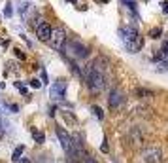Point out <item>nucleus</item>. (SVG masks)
Instances as JSON below:
<instances>
[{
    "label": "nucleus",
    "instance_id": "f257e3e1",
    "mask_svg": "<svg viewBox=\"0 0 168 163\" xmlns=\"http://www.w3.org/2000/svg\"><path fill=\"white\" fill-rule=\"evenodd\" d=\"M119 38L123 42V46L130 53H138L144 48V38L140 36L136 27H121L119 29Z\"/></svg>",
    "mask_w": 168,
    "mask_h": 163
},
{
    "label": "nucleus",
    "instance_id": "f03ea898",
    "mask_svg": "<svg viewBox=\"0 0 168 163\" xmlns=\"http://www.w3.org/2000/svg\"><path fill=\"white\" fill-rule=\"evenodd\" d=\"M62 53H64L66 59H87L89 57V48L83 46L81 42L70 40V42H64Z\"/></svg>",
    "mask_w": 168,
    "mask_h": 163
},
{
    "label": "nucleus",
    "instance_id": "7ed1b4c3",
    "mask_svg": "<svg viewBox=\"0 0 168 163\" xmlns=\"http://www.w3.org/2000/svg\"><path fill=\"white\" fill-rule=\"evenodd\" d=\"M17 12H19L21 19H23L25 23H32L34 17H36V8H34V4H30L28 0H21L17 4Z\"/></svg>",
    "mask_w": 168,
    "mask_h": 163
},
{
    "label": "nucleus",
    "instance_id": "20e7f679",
    "mask_svg": "<svg viewBox=\"0 0 168 163\" xmlns=\"http://www.w3.org/2000/svg\"><path fill=\"white\" fill-rule=\"evenodd\" d=\"M47 42H49V46H51L53 49L61 51L62 46H64V42H66V32H64V29H61V27L51 29V36H49Z\"/></svg>",
    "mask_w": 168,
    "mask_h": 163
},
{
    "label": "nucleus",
    "instance_id": "39448f33",
    "mask_svg": "<svg viewBox=\"0 0 168 163\" xmlns=\"http://www.w3.org/2000/svg\"><path fill=\"white\" fill-rule=\"evenodd\" d=\"M64 95H66V80H57L49 89L51 101H62Z\"/></svg>",
    "mask_w": 168,
    "mask_h": 163
},
{
    "label": "nucleus",
    "instance_id": "423d86ee",
    "mask_svg": "<svg viewBox=\"0 0 168 163\" xmlns=\"http://www.w3.org/2000/svg\"><path fill=\"white\" fill-rule=\"evenodd\" d=\"M123 103H125V95H123V91L121 89H111V93L108 97L110 110H119V108L123 106Z\"/></svg>",
    "mask_w": 168,
    "mask_h": 163
},
{
    "label": "nucleus",
    "instance_id": "0eeeda50",
    "mask_svg": "<svg viewBox=\"0 0 168 163\" xmlns=\"http://www.w3.org/2000/svg\"><path fill=\"white\" fill-rule=\"evenodd\" d=\"M38 23H36V36L40 42H47L49 36H51V25L46 23V21H42V19H36Z\"/></svg>",
    "mask_w": 168,
    "mask_h": 163
},
{
    "label": "nucleus",
    "instance_id": "6e6552de",
    "mask_svg": "<svg viewBox=\"0 0 168 163\" xmlns=\"http://www.w3.org/2000/svg\"><path fill=\"white\" fill-rule=\"evenodd\" d=\"M145 163H161V148L157 146H147L144 150V157Z\"/></svg>",
    "mask_w": 168,
    "mask_h": 163
},
{
    "label": "nucleus",
    "instance_id": "1a4fd4ad",
    "mask_svg": "<svg viewBox=\"0 0 168 163\" xmlns=\"http://www.w3.org/2000/svg\"><path fill=\"white\" fill-rule=\"evenodd\" d=\"M55 133H57V137H59V140H61V144H62V148H64V152L70 156V152H72V137L64 131V129L59 125L57 129H55Z\"/></svg>",
    "mask_w": 168,
    "mask_h": 163
},
{
    "label": "nucleus",
    "instance_id": "9d476101",
    "mask_svg": "<svg viewBox=\"0 0 168 163\" xmlns=\"http://www.w3.org/2000/svg\"><path fill=\"white\" fill-rule=\"evenodd\" d=\"M30 135H32V138H34V142H38V144H43V142H46V135H43L40 129L30 127Z\"/></svg>",
    "mask_w": 168,
    "mask_h": 163
},
{
    "label": "nucleus",
    "instance_id": "9b49d317",
    "mask_svg": "<svg viewBox=\"0 0 168 163\" xmlns=\"http://www.w3.org/2000/svg\"><path fill=\"white\" fill-rule=\"evenodd\" d=\"M23 152H25V146L23 144H19L15 150H13V154H12V161L15 163V161H19L21 159V156H23Z\"/></svg>",
    "mask_w": 168,
    "mask_h": 163
},
{
    "label": "nucleus",
    "instance_id": "f8f14e48",
    "mask_svg": "<svg viewBox=\"0 0 168 163\" xmlns=\"http://www.w3.org/2000/svg\"><path fill=\"white\" fill-rule=\"evenodd\" d=\"M91 110H93V114H95L98 119H104V112H102V108H98V106H93Z\"/></svg>",
    "mask_w": 168,
    "mask_h": 163
},
{
    "label": "nucleus",
    "instance_id": "ddd939ff",
    "mask_svg": "<svg viewBox=\"0 0 168 163\" xmlns=\"http://www.w3.org/2000/svg\"><path fill=\"white\" fill-rule=\"evenodd\" d=\"M6 127H8V122H6V119H4L2 116H0V137H2V135L6 133Z\"/></svg>",
    "mask_w": 168,
    "mask_h": 163
},
{
    "label": "nucleus",
    "instance_id": "4468645a",
    "mask_svg": "<svg viewBox=\"0 0 168 163\" xmlns=\"http://www.w3.org/2000/svg\"><path fill=\"white\" fill-rule=\"evenodd\" d=\"M13 85H15V87L21 91V95H27V93H28V89H27V87H25V85L21 83V82H13Z\"/></svg>",
    "mask_w": 168,
    "mask_h": 163
},
{
    "label": "nucleus",
    "instance_id": "2eb2a0df",
    "mask_svg": "<svg viewBox=\"0 0 168 163\" xmlns=\"http://www.w3.org/2000/svg\"><path fill=\"white\" fill-rule=\"evenodd\" d=\"M136 95H138V97H153V91H147V89H136Z\"/></svg>",
    "mask_w": 168,
    "mask_h": 163
},
{
    "label": "nucleus",
    "instance_id": "dca6fc26",
    "mask_svg": "<svg viewBox=\"0 0 168 163\" xmlns=\"http://www.w3.org/2000/svg\"><path fill=\"white\" fill-rule=\"evenodd\" d=\"M4 15H6V17H12V15H13V8H12V4H9V2H8L6 8H4Z\"/></svg>",
    "mask_w": 168,
    "mask_h": 163
},
{
    "label": "nucleus",
    "instance_id": "f3484780",
    "mask_svg": "<svg viewBox=\"0 0 168 163\" xmlns=\"http://www.w3.org/2000/svg\"><path fill=\"white\" fill-rule=\"evenodd\" d=\"M13 53H15V57H17L19 61H27V55H25V53L21 51V49H17V48H15V49H13Z\"/></svg>",
    "mask_w": 168,
    "mask_h": 163
},
{
    "label": "nucleus",
    "instance_id": "a211bd4d",
    "mask_svg": "<svg viewBox=\"0 0 168 163\" xmlns=\"http://www.w3.org/2000/svg\"><path fill=\"white\" fill-rule=\"evenodd\" d=\"M161 34H162V30H161V29H153V30L149 32V36H151V38H161Z\"/></svg>",
    "mask_w": 168,
    "mask_h": 163
},
{
    "label": "nucleus",
    "instance_id": "6ab92c4d",
    "mask_svg": "<svg viewBox=\"0 0 168 163\" xmlns=\"http://www.w3.org/2000/svg\"><path fill=\"white\" fill-rule=\"evenodd\" d=\"M30 85H32V87H34V89H40V87H42V82L34 78V80H30Z\"/></svg>",
    "mask_w": 168,
    "mask_h": 163
},
{
    "label": "nucleus",
    "instance_id": "aec40b11",
    "mask_svg": "<svg viewBox=\"0 0 168 163\" xmlns=\"http://www.w3.org/2000/svg\"><path fill=\"white\" fill-rule=\"evenodd\" d=\"M157 70H159V72H166L168 70V63H161L159 67H157Z\"/></svg>",
    "mask_w": 168,
    "mask_h": 163
},
{
    "label": "nucleus",
    "instance_id": "412c9836",
    "mask_svg": "<svg viewBox=\"0 0 168 163\" xmlns=\"http://www.w3.org/2000/svg\"><path fill=\"white\" fill-rule=\"evenodd\" d=\"M8 108H9V112H13V114L19 112V106H17V104H8Z\"/></svg>",
    "mask_w": 168,
    "mask_h": 163
},
{
    "label": "nucleus",
    "instance_id": "4be33fe9",
    "mask_svg": "<svg viewBox=\"0 0 168 163\" xmlns=\"http://www.w3.org/2000/svg\"><path fill=\"white\" fill-rule=\"evenodd\" d=\"M161 51H162V57H166V55H168V42H164V46H162V49H161Z\"/></svg>",
    "mask_w": 168,
    "mask_h": 163
},
{
    "label": "nucleus",
    "instance_id": "5701e85b",
    "mask_svg": "<svg viewBox=\"0 0 168 163\" xmlns=\"http://www.w3.org/2000/svg\"><path fill=\"white\" fill-rule=\"evenodd\" d=\"M83 163H98V161H96L95 157H91V156H87V157L83 159Z\"/></svg>",
    "mask_w": 168,
    "mask_h": 163
},
{
    "label": "nucleus",
    "instance_id": "b1692460",
    "mask_svg": "<svg viewBox=\"0 0 168 163\" xmlns=\"http://www.w3.org/2000/svg\"><path fill=\"white\" fill-rule=\"evenodd\" d=\"M100 150H102V152H104V154H108V150H110V148H108V140H104V144H102V146H100Z\"/></svg>",
    "mask_w": 168,
    "mask_h": 163
},
{
    "label": "nucleus",
    "instance_id": "393cba45",
    "mask_svg": "<svg viewBox=\"0 0 168 163\" xmlns=\"http://www.w3.org/2000/svg\"><path fill=\"white\" fill-rule=\"evenodd\" d=\"M47 80H49V78H47V72H46V70H42V82H46V83H47Z\"/></svg>",
    "mask_w": 168,
    "mask_h": 163
},
{
    "label": "nucleus",
    "instance_id": "a878e982",
    "mask_svg": "<svg viewBox=\"0 0 168 163\" xmlns=\"http://www.w3.org/2000/svg\"><path fill=\"white\" fill-rule=\"evenodd\" d=\"M161 6H162V10H164V14H168V4H166V2H162Z\"/></svg>",
    "mask_w": 168,
    "mask_h": 163
},
{
    "label": "nucleus",
    "instance_id": "bb28decb",
    "mask_svg": "<svg viewBox=\"0 0 168 163\" xmlns=\"http://www.w3.org/2000/svg\"><path fill=\"white\" fill-rule=\"evenodd\" d=\"M0 46H4V48H6V46H8V40H0Z\"/></svg>",
    "mask_w": 168,
    "mask_h": 163
},
{
    "label": "nucleus",
    "instance_id": "cd10ccee",
    "mask_svg": "<svg viewBox=\"0 0 168 163\" xmlns=\"http://www.w3.org/2000/svg\"><path fill=\"white\" fill-rule=\"evenodd\" d=\"M19 163H30V161H28V159H23V157H21V159H19Z\"/></svg>",
    "mask_w": 168,
    "mask_h": 163
},
{
    "label": "nucleus",
    "instance_id": "c85d7f7f",
    "mask_svg": "<svg viewBox=\"0 0 168 163\" xmlns=\"http://www.w3.org/2000/svg\"><path fill=\"white\" fill-rule=\"evenodd\" d=\"M121 2H123V4H129V2H130V0H121Z\"/></svg>",
    "mask_w": 168,
    "mask_h": 163
},
{
    "label": "nucleus",
    "instance_id": "c756f323",
    "mask_svg": "<svg viewBox=\"0 0 168 163\" xmlns=\"http://www.w3.org/2000/svg\"><path fill=\"white\" fill-rule=\"evenodd\" d=\"M96 2H108V0H96Z\"/></svg>",
    "mask_w": 168,
    "mask_h": 163
},
{
    "label": "nucleus",
    "instance_id": "7c9ffc66",
    "mask_svg": "<svg viewBox=\"0 0 168 163\" xmlns=\"http://www.w3.org/2000/svg\"><path fill=\"white\" fill-rule=\"evenodd\" d=\"M68 2H76V0H68Z\"/></svg>",
    "mask_w": 168,
    "mask_h": 163
}]
</instances>
